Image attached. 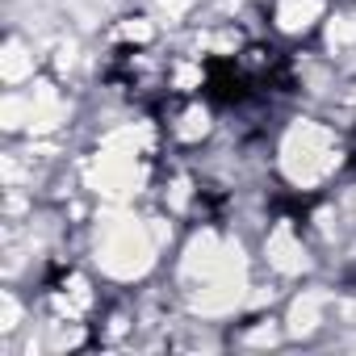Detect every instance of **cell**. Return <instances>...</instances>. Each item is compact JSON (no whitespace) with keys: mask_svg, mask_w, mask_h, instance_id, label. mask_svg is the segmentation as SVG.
I'll use <instances>...</instances> for the list:
<instances>
[{"mask_svg":"<svg viewBox=\"0 0 356 356\" xmlns=\"http://www.w3.org/2000/svg\"><path fill=\"white\" fill-rule=\"evenodd\" d=\"M318 13H323V0H277V5H273V22L285 34L310 30L318 22Z\"/></svg>","mask_w":356,"mask_h":356,"instance_id":"2","label":"cell"},{"mask_svg":"<svg viewBox=\"0 0 356 356\" xmlns=\"http://www.w3.org/2000/svg\"><path fill=\"white\" fill-rule=\"evenodd\" d=\"M348 163L343 143L331 126L314 122V118H298L277 147V172L285 176V185L298 193H314L323 189L331 176Z\"/></svg>","mask_w":356,"mask_h":356,"instance_id":"1","label":"cell"}]
</instances>
